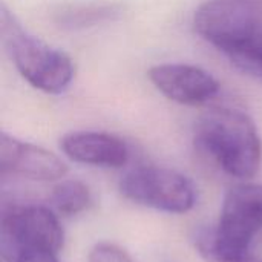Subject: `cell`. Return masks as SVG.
<instances>
[{
    "label": "cell",
    "instance_id": "6da1fadb",
    "mask_svg": "<svg viewBox=\"0 0 262 262\" xmlns=\"http://www.w3.org/2000/svg\"><path fill=\"white\" fill-rule=\"evenodd\" d=\"M198 35L262 81V0H209L193 15Z\"/></svg>",
    "mask_w": 262,
    "mask_h": 262
},
{
    "label": "cell",
    "instance_id": "7a4b0ae2",
    "mask_svg": "<svg viewBox=\"0 0 262 262\" xmlns=\"http://www.w3.org/2000/svg\"><path fill=\"white\" fill-rule=\"evenodd\" d=\"M195 144L223 172L235 178H252L262 158V144L253 120L239 109L213 107L195 127Z\"/></svg>",
    "mask_w": 262,
    "mask_h": 262
},
{
    "label": "cell",
    "instance_id": "3957f363",
    "mask_svg": "<svg viewBox=\"0 0 262 262\" xmlns=\"http://www.w3.org/2000/svg\"><path fill=\"white\" fill-rule=\"evenodd\" d=\"M0 35L8 57L32 88L57 95L71 86L75 75L72 58L28 32L5 5L0 9Z\"/></svg>",
    "mask_w": 262,
    "mask_h": 262
},
{
    "label": "cell",
    "instance_id": "277c9868",
    "mask_svg": "<svg viewBox=\"0 0 262 262\" xmlns=\"http://www.w3.org/2000/svg\"><path fill=\"white\" fill-rule=\"evenodd\" d=\"M261 230L262 186L239 184L227 192L216 229L200 232L196 246L207 262L238 258L250 253Z\"/></svg>",
    "mask_w": 262,
    "mask_h": 262
},
{
    "label": "cell",
    "instance_id": "5b68a950",
    "mask_svg": "<svg viewBox=\"0 0 262 262\" xmlns=\"http://www.w3.org/2000/svg\"><path fill=\"white\" fill-rule=\"evenodd\" d=\"M120 190L137 204L167 213H186L195 206L190 180L167 167H138L121 180Z\"/></svg>",
    "mask_w": 262,
    "mask_h": 262
},
{
    "label": "cell",
    "instance_id": "8992f818",
    "mask_svg": "<svg viewBox=\"0 0 262 262\" xmlns=\"http://www.w3.org/2000/svg\"><path fill=\"white\" fill-rule=\"evenodd\" d=\"M63 244V230L58 218L43 206L17 207L2 215L0 253L9 258L21 249H45L58 252Z\"/></svg>",
    "mask_w": 262,
    "mask_h": 262
},
{
    "label": "cell",
    "instance_id": "52a82bcc",
    "mask_svg": "<svg viewBox=\"0 0 262 262\" xmlns=\"http://www.w3.org/2000/svg\"><path fill=\"white\" fill-rule=\"evenodd\" d=\"M149 78L164 97L186 106L206 104L220 94L218 80L193 64H157L150 68Z\"/></svg>",
    "mask_w": 262,
    "mask_h": 262
},
{
    "label": "cell",
    "instance_id": "ba28073f",
    "mask_svg": "<svg viewBox=\"0 0 262 262\" xmlns=\"http://www.w3.org/2000/svg\"><path fill=\"white\" fill-rule=\"evenodd\" d=\"M0 169L2 175L35 181H55L68 173L66 164L55 154L5 132L0 137Z\"/></svg>",
    "mask_w": 262,
    "mask_h": 262
},
{
    "label": "cell",
    "instance_id": "9c48e42d",
    "mask_svg": "<svg viewBox=\"0 0 262 262\" xmlns=\"http://www.w3.org/2000/svg\"><path fill=\"white\" fill-rule=\"evenodd\" d=\"M60 146L66 157L81 164L118 169L129 161L127 144L121 138L106 132H71L61 138Z\"/></svg>",
    "mask_w": 262,
    "mask_h": 262
},
{
    "label": "cell",
    "instance_id": "30bf717a",
    "mask_svg": "<svg viewBox=\"0 0 262 262\" xmlns=\"http://www.w3.org/2000/svg\"><path fill=\"white\" fill-rule=\"evenodd\" d=\"M51 203L57 213L63 216H74L92 206V193L84 183L78 180H68L54 187Z\"/></svg>",
    "mask_w": 262,
    "mask_h": 262
},
{
    "label": "cell",
    "instance_id": "8fae6325",
    "mask_svg": "<svg viewBox=\"0 0 262 262\" xmlns=\"http://www.w3.org/2000/svg\"><path fill=\"white\" fill-rule=\"evenodd\" d=\"M114 9L111 6H88V8H80V9H72L66 11L60 15V23L63 26H86V25H94L97 21L106 20L112 17Z\"/></svg>",
    "mask_w": 262,
    "mask_h": 262
},
{
    "label": "cell",
    "instance_id": "7c38bea8",
    "mask_svg": "<svg viewBox=\"0 0 262 262\" xmlns=\"http://www.w3.org/2000/svg\"><path fill=\"white\" fill-rule=\"evenodd\" d=\"M88 262H134L132 258L118 246L111 243H98L89 252Z\"/></svg>",
    "mask_w": 262,
    "mask_h": 262
},
{
    "label": "cell",
    "instance_id": "4fadbf2b",
    "mask_svg": "<svg viewBox=\"0 0 262 262\" xmlns=\"http://www.w3.org/2000/svg\"><path fill=\"white\" fill-rule=\"evenodd\" d=\"M3 262H58L57 252L45 249H21Z\"/></svg>",
    "mask_w": 262,
    "mask_h": 262
},
{
    "label": "cell",
    "instance_id": "5bb4252c",
    "mask_svg": "<svg viewBox=\"0 0 262 262\" xmlns=\"http://www.w3.org/2000/svg\"><path fill=\"white\" fill-rule=\"evenodd\" d=\"M212 262H262L261 258H256L255 255L252 253H247V255H243V256H238V258H230V259H216V261Z\"/></svg>",
    "mask_w": 262,
    "mask_h": 262
}]
</instances>
